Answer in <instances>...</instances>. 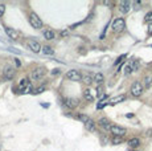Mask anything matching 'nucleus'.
Instances as JSON below:
<instances>
[{
	"label": "nucleus",
	"instance_id": "nucleus-1",
	"mask_svg": "<svg viewBox=\"0 0 152 151\" xmlns=\"http://www.w3.org/2000/svg\"><path fill=\"white\" fill-rule=\"evenodd\" d=\"M126 28V21L123 17H118V19H114L111 23V31L114 33H120L123 32Z\"/></svg>",
	"mask_w": 152,
	"mask_h": 151
},
{
	"label": "nucleus",
	"instance_id": "nucleus-2",
	"mask_svg": "<svg viewBox=\"0 0 152 151\" xmlns=\"http://www.w3.org/2000/svg\"><path fill=\"white\" fill-rule=\"evenodd\" d=\"M29 24L32 25V28L35 29H41L43 28V20L38 17V15L36 12L29 13Z\"/></svg>",
	"mask_w": 152,
	"mask_h": 151
},
{
	"label": "nucleus",
	"instance_id": "nucleus-3",
	"mask_svg": "<svg viewBox=\"0 0 152 151\" xmlns=\"http://www.w3.org/2000/svg\"><path fill=\"white\" fill-rule=\"evenodd\" d=\"M143 90H144V86L140 84L139 81H135L132 85H131V89H130V92H131V95L132 97H140L141 94H143Z\"/></svg>",
	"mask_w": 152,
	"mask_h": 151
},
{
	"label": "nucleus",
	"instance_id": "nucleus-4",
	"mask_svg": "<svg viewBox=\"0 0 152 151\" xmlns=\"http://www.w3.org/2000/svg\"><path fill=\"white\" fill-rule=\"evenodd\" d=\"M66 78L70 81H81L82 79V73L77 69H70L66 72Z\"/></svg>",
	"mask_w": 152,
	"mask_h": 151
},
{
	"label": "nucleus",
	"instance_id": "nucleus-5",
	"mask_svg": "<svg viewBox=\"0 0 152 151\" xmlns=\"http://www.w3.org/2000/svg\"><path fill=\"white\" fill-rule=\"evenodd\" d=\"M15 74H16V70H15L13 66L6 65L3 68V77H4V79H7V81H11V79L15 77Z\"/></svg>",
	"mask_w": 152,
	"mask_h": 151
},
{
	"label": "nucleus",
	"instance_id": "nucleus-6",
	"mask_svg": "<svg viewBox=\"0 0 152 151\" xmlns=\"http://www.w3.org/2000/svg\"><path fill=\"white\" fill-rule=\"evenodd\" d=\"M110 132H111L114 137H120L123 138L126 134H127V130L122 126H118V125H112L111 129H110Z\"/></svg>",
	"mask_w": 152,
	"mask_h": 151
},
{
	"label": "nucleus",
	"instance_id": "nucleus-7",
	"mask_svg": "<svg viewBox=\"0 0 152 151\" xmlns=\"http://www.w3.org/2000/svg\"><path fill=\"white\" fill-rule=\"evenodd\" d=\"M46 70L44 68H36L32 70V73H31V78L33 79V81H40L41 78H44V76H45Z\"/></svg>",
	"mask_w": 152,
	"mask_h": 151
},
{
	"label": "nucleus",
	"instance_id": "nucleus-8",
	"mask_svg": "<svg viewBox=\"0 0 152 151\" xmlns=\"http://www.w3.org/2000/svg\"><path fill=\"white\" fill-rule=\"evenodd\" d=\"M28 47H29V49L32 50L33 53H40V52H43V47L40 45V42L35 41V40H29V41H28Z\"/></svg>",
	"mask_w": 152,
	"mask_h": 151
},
{
	"label": "nucleus",
	"instance_id": "nucleus-9",
	"mask_svg": "<svg viewBox=\"0 0 152 151\" xmlns=\"http://www.w3.org/2000/svg\"><path fill=\"white\" fill-rule=\"evenodd\" d=\"M6 33L11 40H19V37H20L19 32H17L16 29H13V28H9V26H7L6 28Z\"/></svg>",
	"mask_w": 152,
	"mask_h": 151
},
{
	"label": "nucleus",
	"instance_id": "nucleus-10",
	"mask_svg": "<svg viewBox=\"0 0 152 151\" xmlns=\"http://www.w3.org/2000/svg\"><path fill=\"white\" fill-rule=\"evenodd\" d=\"M64 105L66 106V107H69V109H74L75 106L78 105V101L75 99V98H70V97H66V98H64Z\"/></svg>",
	"mask_w": 152,
	"mask_h": 151
},
{
	"label": "nucleus",
	"instance_id": "nucleus-11",
	"mask_svg": "<svg viewBox=\"0 0 152 151\" xmlns=\"http://www.w3.org/2000/svg\"><path fill=\"white\" fill-rule=\"evenodd\" d=\"M98 125H99V126H101L103 130H106V131H110V129H111V126H112V123H111V122H110L107 118H101V119L98 121Z\"/></svg>",
	"mask_w": 152,
	"mask_h": 151
},
{
	"label": "nucleus",
	"instance_id": "nucleus-12",
	"mask_svg": "<svg viewBox=\"0 0 152 151\" xmlns=\"http://www.w3.org/2000/svg\"><path fill=\"white\" fill-rule=\"evenodd\" d=\"M130 9H131V1H127V0H126V1H120L119 3V11L122 13H128L130 12Z\"/></svg>",
	"mask_w": 152,
	"mask_h": 151
},
{
	"label": "nucleus",
	"instance_id": "nucleus-13",
	"mask_svg": "<svg viewBox=\"0 0 152 151\" xmlns=\"http://www.w3.org/2000/svg\"><path fill=\"white\" fill-rule=\"evenodd\" d=\"M83 126H85V129L87 130V131H95V122H94L90 117L83 122Z\"/></svg>",
	"mask_w": 152,
	"mask_h": 151
},
{
	"label": "nucleus",
	"instance_id": "nucleus-14",
	"mask_svg": "<svg viewBox=\"0 0 152 151\" xmlns=\"http://www.w3.org/2000/svg\"><path fill=\"white\" fill-rule=\"evenodd\" d=\"M83 98H85L87 102H94V101H95V95L93 94V90L91 89H85L83 90Z\"/></svg>",
	"mask_w": 152,
	"mask_h": 151
},
{
	"label": "nucleus",
	"instance_id": "nucleus-15",
	"mask_svg": "<svg viewBox=\"0 0 152 151\" xmlns=\"http://www.w3.org/2000/svg\"><path fill=\"white\" fill-rule=\"evenodd\" d=\"M123 101H126V95L119 94V95H116V97L110 99V105H116V103H120V102H123Z\"/></svg>",
	"mask_w": 152,
	"mask_h": 151
},
{
	"label": "nucleus",
	"instance_id": "nucleus-16",
	"mask_svg": "<svg viewBox=\"0 0 152 151\" xmlns=\"http://www.w3.org/2000/svg\"><path fill=\"white\" fill-rule=\"evenodd\" d=\"M29 85H31V84H29V79H28V78H23L21 81L19 82V90H20L21 93H24V90L27 89Z\"/></svg>",
	"mask_w": 152,
	"mask_h": 151
},
{
	"label": "nucleus",
	"instance_id": "nucleus-17",
	"mask_svg": "<svg viewBox=\"0 0 152 151\" xmlns=\"http://www.w3.org/2000/svg\"><path fill=\"white\" fill-rule=\"evenodd\" d=\"M127 145L132 148H136V147L140 146V140H139V138H131V139L127 142Z\"/></svg>",
	"mask_w": 152,
	"mask_h": 151
},
{
	"label": "nucleus",
	"instance_id": "nucleus-18",
	"mask_svg": "<svg viewBox=\"0 0 152 151\" xmlns=\"http://www.w3.org/2000/svg\"><path fill=\"white\" fill-rule=\"evenodd\" d=\"M94 81V76H90V74H82V82L86 85H91Z\"/></svg>",
	"mask_w": 152,
	"mask_h": 151
},
{
	"label": "nucleus",
	"instance_id": "nucleus-19",
	"mask_svg": "<svg viewBox=\"0 0 152 151\" xmlns=\"http://www.w3.org/2000/svg\"><path fill=\"white\" fill-rule=\"evenodd\" d=\"M103 81H104V76L102 73H95L94 74V82H95V84L102 85L103 84Z\"/></svg>",
	"mask_w": 152,
	"mask_h": 151
},
{
	"label": "nucleus",
	"instance_id": "nucleus-20",
	"mask_svg": "<svg viewBox=\"0 0 152 151\" xmlns=\"http://www.w3.org/2000/svg\"><path fill=\"white\" fill-rule=\"evenodd\" d=\"M54 36H56V33H54L53 31H50V29L44 31V37H45V40H53Z\"/></svg>",
	"mask_w": 152,
	"mask_h": 151
},
{
	"label": "nucleus",
	"instance_id": "nucleus-21",
	"mask_svg": "<svg viewBox=\"0 0 152 151\" xmlns=\"http://www.w3.org/2000/svg\"><path fill=\"white\" fill-rule=\"evenodd\" d=\"M132 72H134L132 64H131V61H128V62L124 65V74H126V76H130V74L132 73Z\"/></svg>",
	"mask_w": 152,
	"mask_h": 151
},
{
	"label": "nucleus",
	"instance_id": "nucleus-22",
	"mask_svg": "<svg viewBox=\"0 0 152 151\" xmlns=\"http://www.w3.org/2000/svg\"><path fill=\"white\" fill-rule=\"evenodd\" d=\"M43 53L46 56H53L54 50H53V48H50L49 45H45V47H43Z\"/></svg>",
	"mask_w": 152,
	"mask_h": 151
},
{
	"label": "nucleus",
	"instance_id": "nucleus-23",
	"mask_svg": "<svg viewBox=\"0 0 152 151\" xmlns=\"http://www.w3.org/2000/svg\"><path fill=\"white\" fill-rule=\"evenodd\" d=\"M151 85H152V78H151V77H146V78H144V87L148 89Z\"/></svg>",
	"mask_w": 152,
	"mask_h": 151
},
{
	"label": "nucleus",
	"instance_id": "nucleus-24",
	"mask_svg": "<svg viewBox=\"0 0 152 151\" xmlns=\"http://www.w3.org/2000/svg\"><path fill=\"white\" fill-rule=\"evenodd\" d=\"M124 58H127V54H122V56H119V57L116 58V61L114 62V65H115V66H118L119 64H122V61L124 60Z\"/></svg>",
	"mask_w": 152,
	"mask_h": 151
},
{
	"label": "nucleus",
	"instance_id": "nucleus-25",
	"mask_svg": "<svg viewBox=\"0 0 152 151\" xmlns=\"http://www.w3.org/2000/svg\"><path fill=\"white\" fill-rule=\"evenodd\" d=\"M106 97H107V95H104V97L102 98L101 101H99V103H98V105H97V109H102V107H104V106L107 105V103L104 102V99H106Z\"/></svg>",
	"mask_w": 152,
	"mask_h": 151
},
{
	"label": "nucleus",
	"instance_id": "nucleus-26",
	"mask_svg": "<svg viewBox=\"0 0 152 151\" xmlns=\"http://www.w3.org/2000/svg\"><path fill=\"white\" fill-rule=\"evenodd\" d=\"M123 142V139L120 137H114V139H112V143L114 145H119V143H122Z\"/></svg>",
	"mask_w": 152,
	"mask_h": 151
},
{
	"label": "nucleus",
	"instance_id": "nucleus-27",
	"mask_svg": "<svg viewBox=\"0 0 152 151\" xmlns=\"http://www.w3.org/2000/svg\"><path fill=\"white\" fill-rule=\"evenodd\" d=\"M144 20H146V21H152V11H149V12L146 13V17H144Z\"/></svg>",
	"mask_w": 152,
	"mask_h": 151
},
{
	"label": "nucleus",
	"instance_id": "nucleus-28",
	"mask_svg": "<svg viewBox=\"0 0 152 151\" xmlns=\"http://www.w3.org/2000/svg\"><path fill=\"white\" fill-rule=\"evenodd\" d=\"M102 94H103V87H102V85H99L98 89H97V95H98V97H102Z\"/></svg>",
	"mask_w": 152,
	"mask_h": 151
},
{
	"label": "nucleus",
	"instance_id": "nucleus-29",
	"mask_svg": "<svg viewBox=\"0 0 152 151\" xmlns=\"http://www.w3.org/2000/svg\"><path fill=\"white\" fill-rule=\"evenodd\" d=\"M4 12H6V5H4V4H0V17L4 15Z\"/></svg>",
	"mask_w": 152,
	"mask_h": 151
},
{
	"label": "nucleus",
	"instance_id": "nucleus-30",
	"mask_svg": "<svg viewBox=\"0 0 152 151\" xmlns=\"http://www.w3.org/2000/svg\"><path fill=\"white\" fill-rule=\"evenodd\" d=\"M147 33H148V36H152V23L148 25V31H147Z\"/></svg>",
	"mask_w": 152,
	"mask_h": 151
},
{
	"label": "nucleus",
	"instance_id": "nucleus-31",
	"mask_svg": "<svg viewBox=\"0 0 152 151\" xmlns=\"http://www.w3.org/2000/svg\"><path fill=\"white\" fill-rule=\"evenodd\" d=\"M43 92H44V87H38V89H36L33 93H35V94H38V93H43Z\"/></svg>",
	"mask_w": 152,
	"mask_h": 151
},
{
	"label": "nucleus",
	"instance_id": "nucleus-32",
	"mask_svg": "<svg viewBox=\"0 0 152 151\" xmlns=\"http://www.w3.org/2000/svg\"><path fill=\"white\" fill-rule=\"evenodd\" d=\"M15 62H16V65H17V66H20V65H21V61H20L19 58H15Z\"/></svg>",
	"mask_w": 152,
	"mask_h": 151
},
{
	"label": "nucleus",
	"instance_id": "nucleus-33",
	"mask_svg": "<svg viewBox=\"0 0 152 151\" xmlns=\"http://www.w3.org/2000/svg\"><path fill=\"white\" fill-rule=\"evenodd\" d=\"M66 34H67V32H66V31H64V32L61 33V36H66Z\"/></svg>",
	"mask_w": 152,
	"mask_h": 151
}]
</instances>
